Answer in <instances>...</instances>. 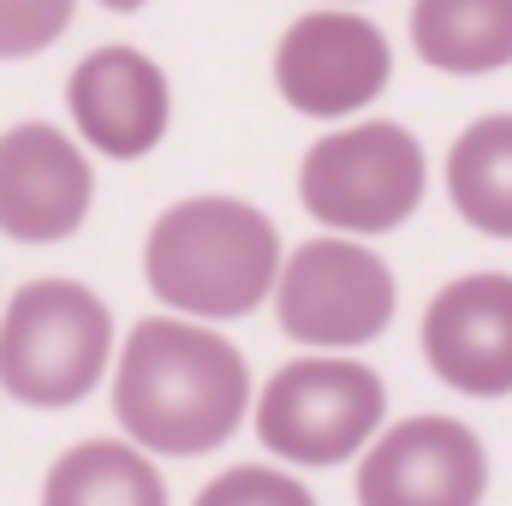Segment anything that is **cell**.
I'll list each match as a JSON object with an SVG mask.
<instances>
[{
  "mask_svg": "<svg viewBox=\"0 0 512 506\" xmlns=\"http://www.w3.org/2000/svg\"><path fill=\"white\" fill-rule=\"evenodd\" d=\"M251 411V364L227 334L185 316H143L114 358V417L131 447L197 459L239 435Z\"/></svg>",
  "mask_w": 512,
  "mask_h": 506,
  "instance_id": "obj_1",
  "label": "cell"
},
{
  "mask_svg": "<svg viewBox=\"0 0 512 506\" xmlns=\"http://www.w3.org/2000/svg\"><path fill=\"white\" fill-rule=\"evenodd\" d=\"M143 280L167 310L191 322L251 316L262 298H274L280 233L239 197H185L149 227Z\"/></svg>",
  "mask_w": 512,
  "mask_h": 506,
  "instance_id": "obj_2",
  "label": "cell"
},
{
  "mask_svg": "<svg viewBox=\"0 0 512 506\" xmlns=\"http://www.w3.org/2000/svg\"><path fill=\"white\" fill-rule=\"evenodd\" d=\"M114 364V310L78 280H24L0 310V393L66 411Z\"/></svg>",
  "mask_w": 512,
  "mask_h": 506,
  "instance_id": "obj_3",
  "label": "cell"
},
{
  "mask_svg": "<svg viewBox=\"0 0 512 506\" xmlns=\"http://www.w3.org/2000/svg\"><path fill=\"white\" fill-rule=\"evenodd\" d=\"M387 423V387L358 358H292L256 393V441L298 471L358 459Z\"/></svg>",
  "mask_w": 512,
  "mask_h": 506,
  "instance_id": "obj_4",
  "label": "cell"
},
{
  "mask_svg": "<svg viewBox=\"0 0 512 506\" xmlns=\"http://www.w3.org/2000/svg\"><path fill=\"white\" fill-rule=\"evenodd\" d=\"M429 191L423 143L399 120H364V126L328 131L298 161V203L310 221L346 239H376L417 215Z\"/></svg>",
  "mask_w": 512,
  "mask_h": 506,
  "instance_id": "obj_5",
  "label": "cell"
},
{
  "mask_svg": "<svg viewBox=\"0 0 512 506\" xmlns=\"http://www.w3.org/2000/svg\"><path fill=\"white\" fill-rule=\"evenodd\" d=\"M399 310L393 268L358 239H304L280 262L274 322L286 340L316 352H352L382 340Z\"/></svg>",
  "mask_w": 512,
  "mask_h": 506,
  "instance_id": "obj_6",
  "label": "cell"
},
{
  "mask_svg": "<svg viewBox=\"0 0 512 506\" xmlns=\"http://www.w3.org/2000/svg\"><path fill=\"white\" fill-rule=\"evenodd\" d=\"M393 78V48L364 12H304L286 24L274 48V84L304 120H346L370 108Z\"/></svg>",
  "mask_w": 512,
  "mask_h": 506,
  "instance_id": "obj_7",
  "label": "cell"
},
{
  "mask_svg": "<svg viewBox=\"0 0 512 506\" xmlns=\"http://www.w3.org/2000/svg\"><path fill=\"white\" fill-rule=\"evenodd\" d=\"M483 495L489 447L441 411L382 429L358 459V506H483Z\"/></svg>",
  "mask_w": 512,
  "mask_h": 506,
  "instance_id": "obj_8",
  "label": "cell"
},
{
  "mask_svg": "<svg viewBox=\"0 0 512 506\" xmlns=\"http://www.w3.org/2000/svg\"><path fill=\"white\" fill-rule=\"evenodd\" d=\"M96 173L90 155L60 126L24 120L0 131V239L60 245L90 221Z\"/></svg>",
  "mask_w": 512,
  "mask_h": 506,
  "instance_id": "obj_9",
  "label": "cell"
},
{
  "mask_svg": "<svg viewBox=\"0 0 512 506\" xmlns=\"http://www.w3.org/2000/svg\"><path fill=\"white\" fill-rule=\"evenodd\" d=\"M423 364L471 399L512 393V274H459L423 310Z\"/></svg>",
  "mask_w": 512,
  "mask_h": 506,
  "instance_id": "obj_10",
  "label": "cell"
},
{
  "mask_svg": "<svg viewBox=\"0 0 512 506\" xmlns=\"http://www.w3.org/2000/svg\"><path fill=\"white\" fill-rule=\"evenodd\" d=\"M66 108H72V126L78 137L108 155V161H143L173 120V90H167V72L137 54L126 42H108V48H90L72 78H66Z\"/></svg>",
  "mask_w": 512,
  "mask_h": 506,
  "instance_id": "obj_11",
  "label": "cell"
},
{
  "mask_svg": "<svg viewBox=\"0 0 512 506\" xmlns=\"http://www.w3.org/2000/svg\"><path fill=\"white\" fill-rule=\"evenodd\" d=\"M411 48L453 78L501 72L512 66V0H411Z\"/></svg>",
  "mask_w": 512,
  "mask_h": 506,
  "instance_id": "obj_12",
  "label": "cell"
},
{
  "mask_svg": "<svg viewBox=\"0 0 512 506\" xmlns=\"http://www.w3.org/2000/svg\"><path fill=\"white\" fill-rule=\"evenodd\" d=\"M42 506H167V483L143 447L96 435V441L66 447L48 465Z\"/></svg>",
  "mask_w": 512,
  "mask_h": 506,
  "instance_id": "obj_13",
  "label": "cell"
},
{
  "mask_svg": "<svg viewBox=\"0 0 512 506\" xmlns=\"http://www.w3.org/2000/svg\"><path fill=\"white\" fill-rule=\"evenodd\" d=\"M447 197L483 239H512V114H483L447 149Z\"/></svg>",
  "mask_w": 512,
  "mask_h": 506,
  "instance_id": "obj_14",
  "label": "cell"
},
{
  "mask_svg": "<svg viewBox=\"0 0 512 506\" xmlns=\"http://www.w3.org/2000/svg\"><path fill=\"white\" fill-rule=\"evenodd\" d=\"M191 506H316V495L274 465H233V471L209 477Z\"/></svg>",
  "mask_w": 512,
  "mask_h": 506,
  "instance_id": "obj_15",
  "label": "cell"
},
{
  "mask_svg": "<svg viewBox=\"0 0 512 506\" xmlns=\"http://www.w3.org/2000/svg\"><path fill=\"white\" fill-rule=\"evenodd\" d=\"M78 0H0V60H30L66 36Z\"/></svg>",
  "mask_w": 512,
  "mask_h": 506,
  "instance_id": "obj_16",
  "label": "cell"
},
{
  "mask_svg": "<svg viewBox=\"0 0 512 506\" xmlns=\"http://www.w3.org/2000/svg\"><path fill=\"white\" fill-rule=\"evenodd\" d=\"M102 6H108V12H137L143 0H102Z\"/></svg>",
  "mask_w": 512,
  "mask_h": 506,
  "instance_id": "obj_17",
  "label": "cell"
}]
</instances>
